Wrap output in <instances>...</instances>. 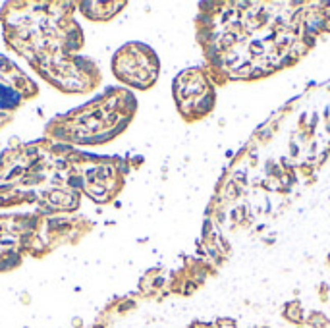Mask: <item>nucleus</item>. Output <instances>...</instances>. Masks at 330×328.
Masks as SVG:
<instances>
[{"label":"nucleus","mask_w":330,"mask_h":328,"mask_svg":"<svg viewBox=\"0 0 330 328\" xmlns=\"http://www.w3.org/2000/svg\"><path fill=\"white\" fill-rule=\"evenodd\" d=\"M114 70L122 81L135 85L139 89H147L149 85L155 83L158 64L153 52H149L147 56L135 54V45H131L118 52L114 60Z\"/></svg>","instance_id":"f257e3e1"},{"label":"nucleus","mask_w":330,"mask_h":328,"mask_svg":"<svg viewBox=\"0 0 330 328\" xmlns=\"http://www.w3.org/2000/svg\"><path fill=\"white\" fill-rule=\"evenodd\" d=\"M282 315H284V319L288 322H292V324H297V326H301L303 322H305V315H303V307L299 301H288L284 305V309H282Z\"/></svg>","instance_id":"f03ea898"},{"label":"nucleus","mask_w":330,"mask_h":328,"mask_svg":"<svg viewBox=\"0 0 330 328\" xmlns=\"http://www.w3.org/2000/svg\"><path fill=\"white\" fill-rule=\"evenodd\" d=\"M305 322H307L309 328H328L330 319L322 311H313V313H309V317L305 319Z\"/></svg>","instance_id":"7ed1b4c3"},{"label":"nucleus","mask_w":330,"mask_h":328,"mask_svg":"<svg viewBox=\"0 0 330 328\" xmlns=\"http://www.w3.org/2000/svg\"><path fill=\"white\" fill-rule=\"evenodd\" d=\"M214 328H238V322L230 317H222V319H216Z\"/></svg>","instance_id":"20e7f679"},{"label":"nucleus","mask_w":330,"mask_h":328,"mask_svg":"<svg viewBox=\"0 0 330 328\" xmlns=\"http://www.w3.org/2000/svg\"><path fill=\"white\" fill-rule=\"evenodd\" d=\"M243 218H245V209H243V207H239V209L234 210V220H236V222H243Z\"/></svg>","instance_id":"39448f33"},{"label":"nucleus","mask_w":330,"mask_h":328,"mask_svg":"<svg viewBox=\"0 0 330 328\" xmlns=\"http://www.w3.org/2000/svg\"><path fill=\"white\" fill-rule=\"evenodd\" d=\"M189 328H214V324H209V322H203V320H193Z\"/></svg>","instance_id":"423d86ee"},{"label":"nucleus","mask_w":330,"mask_h":328,"mask_svg":"<svg viewBox=\"0 0 330 328\" xmlns=\"http://www.w3.org/2000/svg\"><path fill=\"white\" fill-rule=\"evenodd\" d=\"M326 290H328V286H326V284H322V286H321V299L322 301H326Z\"/></svg>","instance_id":"0eeeda50"},{"label":"nucleus","mask_w":330,"mask_h":328,"mask_svg":"<svg viewBox=\"0 0 330 328\" xmlns=\"http://www.w3.org/2000/svg\"><path fill=\"white\" fill-rule=\"evenodd\" d=\"M328 264H330V257H328Z\"/></svg>","instance_id":"6e6552de"}]
</instances>
